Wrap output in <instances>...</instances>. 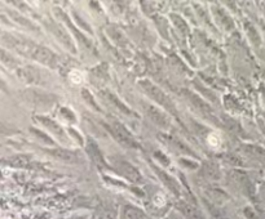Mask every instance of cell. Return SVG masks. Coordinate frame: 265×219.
Listing matches in <instances>:
<instances>
[{"label":"cell","instance_id":"obj_1","mask_svg":"<svg viewBox=\"0 0 265 219\" xmlns=\"http://www.w3.org/2000/svg\"><path fill=\"white\" fill-rule=\"evenodd\" d=\"M3 43L12 48L13 51L20 53L21 56L27 58L35 59L38 62L43 63L49 67H56L57 56L52 51H49L47 47L39 45L36 43L27 40L25 38L11 35V34H3Z\"/></svg>","mask_w":265,"mask_h":219},{"label":"cell","instance_id":"obj_2","mask_svg":"<svg viewBox=\"0 0 265 219\" xmlns=\"http://www.w3.org/2000/svg\"><path fill=\"white\" fill-rule=\"evenodd\" d=\"M140 85L143 86L144 90L146 92V94L149 95L152 99H154L155 103H158L159 106H162L164 110L170 111V113L176 114V110L175 106H173L172 101H171L170 97H168L161 88H158V86L155 85V84H153L152 81L149 80H141Z\"/></svg>","mask_w":265,"mask_h":219},{"label":"cell","instance_id":"obj_3","mask_svg":"<svg viewBox=\"0 0 265 219\" xmlns=\"http://www.w3.org/2000/svg\"><path fill=\"white\" fill-rule=\"evenodd\" d=\"M111 161H113V168L115 169L116 173L122 175V177H124L127 181L136 184L143 183L144 178L141 175L140 170L135 165H132L129 161L124 160L122 157H113Z\"/></svg>","mask_w":265,"mask_h":219},{"label":"cell","instance_id":"obj_4","mask_svg":"<svg viewBox=\"0 0 265 219\" xmlns=\"http://www.w3.org/2000/svg\"><path fill=\"white\" fill-rule=\"evenodd\" d=\"M109 132L115 137V139L119 143H122L125 147H131V148H137L139 147V143H137L136 138L131 134V132L127 129L123 124H120L119 122L116 120H110L109 124L106 125Z\"/></svg>","mask_w":265,"mask_h":219},{"label":"cell","instance_id":"obj_5","mask_svg":"<svg viewBox=\"0 0 265 219\" xmlns=\"http://www.w3.org/2000/svg\"><path fill=\"white\" fill-rule=\"evenodd\" d=\"M47 26H48V29H49V31H51V33L53 34L54 36H56L57 40H58L61 44L65 45L69 51L73 52V53H77V49H75V45H74V42H73V38L69 35V33L66 31L65 29H63L62 25L56 24V22H53V21H49L47 24Z\"/></svg>","mask_w":265,"mask_h":219},{"label":"cell","instance_id":"obj_6","mask_svg":"<svg viewBox=\"0 0 265 219\" xmlns=\"http://www.w3.org/2000/svg\"><path fill=\"white\" fill-rule=\"evenodd\" d=\"M143 107H144V111H145L146 115H148V118H149L154 124L163 128V129L170 128L171 125L170 119H168V116H167L162 110L157 108V107L149 103H143Z\"/></svg>","mask_w":265,"mask_h":219},{"label":"cell","instance_id":"obj_7","mask_svg":"<svg viewBox=\"0 0 265 219\" xmlns=\"http://www.w3.org/2000/svg\"><path fill=\"white\" fill-rule=\"evenodd\" d=\"M36 119H38V122L40 123V124L43 125V127H45L48 129V131L51 132L52 134H53L54 137H56L60 142H63L68 145L69 143V137L68 134L65 133V131H63V128L61 127L58 123H56L54 120H52V119L49 118H45V116H36Z\"/></svg>","mask_w":265,"mask_h":219},{"label":"cell","instance_id":"obj_8","mask_svg":"<svg viewBox=\"0 0 265 219\" xmlns=\"http://www.w3.org/2000/svg\"><path fill=\"white\" fill-rule=\"evenodd\" d=\"M185 97H186V99H188L189 102L191 103V106L194 107V108H197L198 110V113L201 114V115H203L205 118H209L211 119L212 122H216L215 120V115H214V111H212V108L210 107L209 103H206L203 99H201L198 95H195L194 93L191 92H184Z\"/></svg>","mask_w":265,"mask_h":219},{"label":"cell","instance_id":"obj_9","mask_svg":"<svg viewBox=\"0 0 265 219\" xmlns=\"http://www.w3.org/2000/svg\"><path fill=\"white\" fill-rule=\"evenodd\" d=\"M48 154L54 157L56 160L63 161V163H78L79 161V156L77 152L70 151V150H65V148H52L48 150Z\"/></svg>","mask_w":265,"mask_h":219},{"label":"cell","instance_id":"obj_10","mask_svg":"<svg viewBox=\"0 0 265 219\" xmlns=\"http://www.w3.org/2000/svg\"><path fill=\"white\" fill-rule=\"evenodd\" d=\"M87 154L90 155L91 160L93 161V163L96 164V165L99 166V168H102V169H107L109 168V165H107L106 160H105V157L102 156V152L101 150L99 148V146L96 145L93 141H88V143H87Z\"/></svg>","mask_w":265,"mask_h":219},{"label":"cell","instance_id":"obj_11","mask_svg":"<svg viewBox=\"0 0 265 219\" xmlns=\"http://www.w3.org/2000/svg\"><path fill=\"white\" fill-rule=\"evenodd\" d=\"M177 209H179L180 213L186 219H206L202 211H201L195 205L190 204V202L188 201L180 202V204L177 205Z\"/></svg>","mask_w":265,"mask_h":219},{"label":"cell","instance_id":"obj_12","mask_svg":"<svg viewBox=\"0 0 265 219\" xmlns=\"http://www.w3.org/2000/svg\"><path fill=\"white\" fill-rule=\"evenodd\" d=\"M164 142H167L171 147L177 151L179 154H184V155H190V156H194V152L191 151V148L189 147L184 141H181L177 137H171V136H166L164 137Z\"/></svg>","mask_w":265,"mask_h":219},{"label":"cell","instance_id":"obj_13","mask_svg":"<svg viewBox=\"0 0 265 219\" xmlns=\"http://www.w3.org/2000/svg\"><path fill=\"white\" fill-rule=\"evenodd\" d=\"M122 218L123 219H149L144 210L140 207L134 206V205H124L122 209Z\"/></svg>","mask_w":265,"mask_h":219},{"label":"cell","instance_id":"obj_14","mask_svg":"<svg viewBox=\"0 0 265 219\" xmlns=\"http://www.w3.org/2000/svg\"><path fill=\"white\" fill-rule=\"evenodd\" d=\"M54 13H56V15L58 16V17L62 18L63 21H65V24L68 25L69 27H70V30H72V31H74L75 36H77V38L79 39V40H81L82 43H84V44H86V45H90V42H88V39H87L84 35H82V34L79 33V31H78L77 29H75V26L72 24V21H70V18H69V16L66 15L65 12H63L62 9H61V8H54Z\"/></svg>","mask_w":265,"mask_h":219},{"label":"cell","instance_id":"obj_15","mask_svg":"<svg viewBox=\"0 0 265 219\" xmlns=\"http://www.w3.org/2000/svg\"><path fill=\"white\" fill-rule=\"evenodd\" d=\"M203 175L210 181H219L221 177L220 168L214 163H207L203 165Z\"/></svg>","mask_w":265,"mask_h":219},{"label":"cell","instance_id":"obj_16","mask_svg":"<svg viewBox=\"0 0 265 219\" xmlns=\"http://www.w3.org/2000/svg\"><path fill=\"white\" fill-rule=\"evenodd\" d=\"M157 173H158L159 177L162 178L163 183L167 184V187H168L171 191H173V193H177V195H179L180 186H179V183H177V181H176L175 178L170 177V175L167 174V173H164L163 170H159V169H157Z\"/></svg>","mask_w":265,"mask_h":219},{"label":"cell","instance_id":"obj_17","mask_svg":"<svg viewBox=\"0 0 265 219\" xmlns=\"http://www.w3.org/2000/svg\"><path fill=\"white\" fill-rule=\"evenodd\" d=\"M97 219H118V211L111 205H105L99 210V214L96 216Z\"/></svg>","mask_w":265,"mask_h":219},{"label":"cell","instance_id":"obj_18","mask_svg":"<svg viewBox=\"0 0 265 219\" xmlns=\"http://www.w3.org/2000/svg\"><path fill=\"white\" fill-rule=\"evenodd\" d=\"M29 163H30V157L25 156V155H18V156L11 157L7 164L15 166V168H26Z\"/></svg>","mask_w":265,"mask_h":219},{"label":"cell","instance_id":"obj_19","mask_svg":"<svg viewBox=\"0 0 265 219\" xmlns=\"http://www.w3.org/2000/svg\"><path fill=\"white\" fill-rule=\"evenodd\" d=\"M104 95H105V98H106L107 101H110L111 103H113L114 106L116 107V108H119L120 111H122V113L127 114V115H132V113H131V111H129L128 107L124 106V104H123L122 102H120L119 99H118V98L115 97V95L110 94V93H104Z\"/></svg>","mask_w":265,"mask_h":219},{"label":"cell","instance_id":"obj_20","mask_svg":"<svg viewBox=\"0 0 265 219\" xmlns=\"http://www.w3.org/2000/svg\"><path fill=\"white\" fill-rule=\"evenodd\" d=\"M11 16H12V18L13 20H16V21L18 22V24H21L22 26H25V27H27V29H33V30H35V26H34L33 24H31L30 21H27L26 18L25 17H22V16H20V15H17V13H11Z\"/></svg>","mask_w":265,"mask_h":219},{"label":"cell","instance_id":"obj_21","mask_svg":"<svg viewBox=\"0 0 265 219\" xmlns=\"http://www.w3.org/2000/svg\"><path fill=\"white\" fill-rule=\"evenodd\" d=\"M172 20H173V22H175L176 27H177V29H179L182 34L188 33V25L182 21L181 18H180V16L172 15Z\"/></svg>","mask_w":265,"mask_h":219},{"label":"cell","instance_id":"obj_22","mask_svg":"<svg viewBox=\"0 0 265 219\" xmlns=\"http://www.w3.org/2000/svg\"><path fill=\"white\" fill-rule=\"evenodd\" d=\"M82 95H83V99L87 102V103H90L91 106L95 107L96 111H101V110H100V107L97 106V103H96V102L92 99V95H91V93L88 92L87 89H83V90H82Z\"/></svg>","mask_w":265,"mask_h":219},{"label":"cell","instance_id":"obj_23","mask_svg":"<svg viewBox=\"0 0 265 219\" xmlns=\"http://www.w3.org/2000/svg\"><path fill=\"white\" fill-rule=\"evenodd\" d=\"M30 132H31V133L35 134V136L38 137V138L44 139V142L47 143V145H53V141H52V139L49 138V137H48V136H45L44 133H42V132L39 131V129H35V128H31Z\"/></svg>","mask_w":265,"mask_h":219},{"label":"cell","instance_id":"obj_24","mask_svg":"<svg viewBox=\"0 0 265 219\" xmlns=\"http://www.w3.org/2000/svg\"><path fill=\"white\" fill-rule=\"evenodd\" d=\"M211 211H212V215H214L215 219H230L227 214L221 213V211L218 210L216 207H212Z\"/></svg>","mask_w":265,"mask_h":219},{"label":"cell","instance_id":"obj_25","mask_svg":"<svg viewBox=\"0 0 265 219\" xmlns=\"http://www.w3.org/2000/svg\"><path fill=\"white\" fill-rule=\"evenodd\" d=\"M69 219H84V216H74V218H69Z\"/></svg>","mask_w":265,"mask_h":219},{"label":"cell","instance_id":"obj_26","mask_svg":"<svg viewBox=\"0 0 265 219\" xmlns=\"http://www.w3.org/2000/svg\"><path fill=\"white\" fill-rule=\"evenodd\" d=\"M93 219H97V218H93Z\"/></svg>","mask_w":265,"mask_h":219}]
</instances>
